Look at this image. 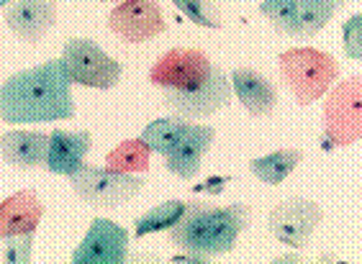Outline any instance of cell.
I'll use <instances>...</instances> for the list:
<instances>
[{
	"mask_svg": "<svg viewBox=\"0 0 362 264\" xmlns=\"http://www.w3.org/2000/svg\"><path fill=\"white\" fill-rule=\"evenodd\" d=\"M44 218V203L34 190H18L0 205V236L31 234Z\"/></svg>",
	"mask_w": 362,
	"mask_h": 264,
	"instance_id": "cell-17",
	"label": "cell"
},
{
	"mask_svg": "<svg viewBox=\"0 0 362 264\" xmlns=\"http://www.w3.org/2000/svg\"><path fill=\"white\" fill-rule=\"evenodd\" d=\"M49 139L52 133L44 131H8L0 136V154L8 167L36 169L47 167Z\"/></svg>",
	"mask_w": 362,
	"mask_h": 264,
	"instance_id": "cell-16",
	"label": "cell"
},
{
	"mask_svg": "<svg viewBox=\"0 0 362 264\" xmlns=\"http://www.w3.org/2000/svg\"><path fill=\"white\" fill-rule=\"evenodd\" d=\"M149 83L162 90L170 116L185 121L209 119L231 103V77L211 62L203 49H170L152 64Z\"/></svg>",
	"mask_w": 362,
	"mask_h": 264,
	"instance_id": "cell-1",
	"label": "cell"
},
{
	"mask_svg": "<svg viewBox=\"0 0 362 264\" xmlns=\"http://www.w3.org/2000/svg\"><path fill=\"white\" fill-rule=\"evenodd\" d=\"M272 262H311L308 257H303V254H280V257H275Z\"/></svg>",
	"mask_w": 362,
	"mask_h": 264,
	"instance_id": "cell-26",
	"label": "cell"
},
{
	"mask_svg": "<svg viewBox=\"0 0 362 264\" xmlns=\"http://www.w3.org/2000/svg\"><path fill=\"white\" fill-rule=\"evenodd\" d=\"M303 160L300 149H278V152L265 154V157H255L250 162L252 174L265 185H280L293 169L298 167Z\"/></svg>",
	"mask_w": 362,
	"mask_h": 264,
	"instance_id": "cell-18",
	"label": "cell"
},
{
	"mask_svg": "<svg viewBox=\"0 0 362 264\" xmlns=\"http://www.w3.org/2000/svg\"><path fill=\"white\" fill-rule=\"evenodd\" d=\"M324 221V210L308 198H286L267 216V229L280 244L303 251L314 236L316 226Z\"/></svg>",
	"mask_w": 362,
	"mask_h": 264,
	"instance_id": "cell-9",
	"label": "cell"
},
{
	"mask_svg": "<svg viewBox=\"0 0 362 264\" xmlns=\"http://www.w3.org/2000/svg\"><path fill=\"white\" fill-rule=\"evenodd\" d=\"M108 28L126 44H144L165 34L168 21L157 0H121L108 16Z\"/></svg>",
	"mask_w": 362,
	"mask_h": 264,
	"instance_id": "cell-10",
	"label": "cell"
},
{
	"mask_svg": "<svg viewBox=\"0 0 362 264\" xmlns=\"http://www.w3.org/2000/svg\"><path fill=\"white\" fill-rule=\"evenodd\" d=\"M62 62L72 83L95 90H113L124 75V64L105 54L93 39H70L62 49Z\"/></svg>",
	"mask_w": 362,
	"mask_h": 264,
	"instance_id": "cell-8",
	"label": "cell"
},
{
	"mask_svg": "<svg viewBox=\"0 0 362 264\" xmlns=\"http://www.w3.org/2000/svg\"><path fill=\"white\" fill-rule=\"evenodd\" d=\"M231 88L234 95L239 97V103L247 108L250 116L255 119H265L275 111L278 105V88L270 77L262 72L252 70V67H237L231 72Z\"/></svg>",
	"mask_w": 362,
	"mask_h": 264,
	"instance_id": "cell-14",
	"label": "cell"
},
{
	"mask_svg": "<svg viewBox=\"0 0 362 264\" xmlns=\"http://www.w3.org/2000/svg\"><path fill=\"white\" fill-rule=\"evenodd\" d=\"M347 0H265L259 13L270 26L291 39H311L327 26Z\"/></svg>",
	"mask_w": 362,
	"mask_h": 264,
	"instance_id": "cell-7",
	"label": "cell"
},
{
	"mask_svg": "<svg viewBox=\"0 0 362 264\" xmlns=\"http://www.w3.org/2000/svg\"><path fill=\"white\" fill-rule=\"evenodd\" d=\"M59 6L57 0H16L3 8V21L8 31L26 44H39L49 28L57 26Z\"/></svg>",
	"mask_w": 362,
	"mask_h": 264,
	"instance_id": "cell-12",
	"label": "cell"
},
{
	"mask_svg": "<svg viewBox=\"0 0 362 264\" xmlns=\"http://www.w3.org/2000/svg\"><path fill=\"white\" fill-rule=\"evenodd\" d=\"M362 139V75L337 83L324 103L321 149L337 152Z\"/></svg>",
	"mask_w": 362,
	"mask_h": 264,
	"instance_id": "cell-5",
	"label": "cell"
},
{
	"mask_svg": "<svg viewBox=\"0 0 362 264\" xmlns=\"http://www.w3.org/2000/svg\"><path fill=\"white\" fill-rule=\"evenodd\" d=\"M229 182H231L229 174H214V177H206L203 182L193 185V193L195 195H221Z\"/></svg>",
	"mask_w": 362,
	"mask_h": 264,
	"instance_id": "cell-25",
	"label": "cell"
},
{
	"mask_svg": "<svg viewBox=\"0 0 362 264\" xmlns=\"http://www.w3.org/2000/svg\"><path fill=\"white\" fill-rule=\"evenodd\" d=\"M90 149V131H62V128H54L52 139H49L47 172L70 177L85 164V157H88Z\"/></svg>",
	"mask_w": 362,
	"mask_h": 264,
	"instance_id": "cell-15",
	"label": "cell"
},
{
	"mask_svg": "<svg viewBox=\"0 0 362 264\" xmlns=\"http://www.w3.org/2000/svg\"><path fill=\"white\" fill-rule=\"evenodd\" d=\"M103 3H121V0H103Z\"/></svg>",
	"mask_w": 362,
	"mask_h": 264,
	"instance_id": "cell-28",
	"label": "cell"
},
{
	"mask_svg": "<svg viewBox=\"0 0 362 264\" xmlns=\"http://www.w3.org/2000/svg\"><path fill=\"white\" fill-rule=\"evenodd\" d=\"M11 3H16V0H0V6H3V8L11 6Z\"/></svg>",
	"mask_w": 362,
	"mask_h": 264,
	"instance_id": "cell-27",
	"label": "cell"
},
{
	"mask_svg": "<svg viewBox=\"0 0 362 264\" xmlns=\"http://www.w3.org/2000/svg\"><path fill=\"white\" fill-rule=\"evenodd\" d=\"M34 234H13V236H3V262L8 264H28L31 262V251H34Z\"/></svg>",
	"mask_w": 362,
	"mask_h": 264,
	"instance_id": "cell-23",
	"label": "cell"
},
{
	"mask_svg": "<svg viewBox=\"0 0 362 264\" xmlns=\"http://www.w3.org/2000/svg\"><path fill=\"white\" fill-rule=\"evenodd\" d=\"M341 39H344V56L347 59H362V13L349 16L344 21Z\"/></svg>",
	"mask_w": 362,
	"mask_h": 264,
	"instance_id": "cell-24",
	"label": "cell"
},
{
	"mask_svg": "<svg viewBox=\"0 0 362 264\" xmlns=\"http://www.w3.org/2000/svg\"><path fill=\"white\" fill-rule=\"evenodd\" d=\"M252 221V210L244 203L231 205H209L203 200H190L188 210L177 226L168 231L170 244L190 251L203 262H211L218 254H229L237 246V239Z\"/></svg>",
	"mask_w": 362,
	"mask_h": 264,
	"instance_id": "cell-3",
	"label": "cell"
},
{
	"mask_svg": "<svg viewBox=\"0 0 362 264\" xmlns=\"http://www.w3.org/2000/svg\"><path fill=\"white\" fill-rule=\"evenodd\" d=\"M129 259V231L111 218H93L72 264H124Z\"/></svg>",
	"mask_w": 362,
	"mask_h": 264,
	"instance_id": "cell-11",
	"label": "cell"
},
{
	"mask_svg": "<svg viewBox=\"0 0 362 264\" xmlns=\"http://www.w3.org/2000/svg\"><path fill=\"white\" fill-rule=\"evenodd\" d=\"M188 131H190L188 121L180 119V116H168V119H157L152 124H146V128L141 131V139L149 144L152 152L168 157Z\"/></svg>",
	"mask_w": 362,
	"mask_h": 264,
	"instance_id": "cell-20",
	"label": "cell"
},
{
	"mask_svg": "<svg viewBox=\"0 0 362 264\" xmlns=\"http://www.w3.org/2000/svg\"><path fill=\"white\" fill-rule=\"evenodd\" d=\"M149 157H152V149L141 136L139 139H124L113 152H108L105 167L126 174H144L149 169Z\"/></svg>",
	"mask_w": 362,
	"mask_h": 264,
	"instance_id": "cell-21",
	"label": "cell"
},
{
	"mask_svg": "<svg viewBox=\"0 0 362 264\" xmlns=\"http://www.w3.org/2000/svg\"><path fill=\"white\" fill-rule=\"evenodd\" d=\"M72 193L80 203L93 208H119L134 200L146 185L144 174H126L111 167H93L83 164L70 174Z\"/></svg>",
	"mask_w": 362,
	"mask_h": 264,
	"instance_id": "cell-6",
	"label": "cell"
},
{
	"mask_svg": "<svg viewBox=\"0 0 362 264\" xmlns=\"http://www.w3.org/2000/svg\"><path fill=\"white\" fill-rule=\"evenodd\" d=\"M216 141V128L203 124H190V131L182 136V141L165 157V167L180 177V180H193L201 172L203 157L209 154L211 144Z\"/></svg>",
	"mask_w": 362,
	"mask_h": 264,
	"instance_id": "cell-13",
	"label": "cell"
},
{
	"mask_svg": "<svg viewBox=\"0 0 362 264\" xmlns=\"http://www.w3.org/2000/svg\"><path fill=\"white\" fill-rule=\"evenodd\" d=\"M173 6L180 11L190 23L203 28H221V13L214 0H173Z\"/></svg>",
	"mask_w": 362,
	"mask_h": 264,
	"instance_id": "cell-22",
	"label": "cell"
},
{
	"mask_svg": "<svg viewBox=\"0 0 362 264\" xmlns=\"http://www.w3.org/2000/svg\"><path fill=\"white\" fill-rule=\"evenodd\" d=\"M3 124H52L75 119L72 77L59 59L11 75L0 88Z\"/></svg>",
	"mask_w": 362,
	"mask_h": 264,
	"instance_id": "cell-2",
	"label": "cell"
},
{
	"mask_svg": "<svg viewBox=\"0 0 362 264\" xmlns=\"http://www.w3.org/2000/svg\"><path fill=\"white\" fill-rule=\"evenodd\" d=\"M188 210V200H180V198H173V200H165L160 205H154L134 221V234L136 239L149 236V234H157V231H170L173 226L182 221Z\"/></svg>",
	"mask_w": 362,
	"mask_h": 264,
	"instance_id": "cell-19",
	"label": "cell"
},
{
	"mask_svg": "<svg viewBox=\"0 0 362 264\" xmlns=\"http://www.w3.org/2000/svg\"><path fill=\"white\" fill-rule=\"evenodd\" d=\"M280 80L298 100V105L316 103L339 83V62L329 52L314 47H293L278 56Z\"/></svg>",
	"mask_w": 362,
	"mask_h": 264,
	"instance_id": "cell-4",
	"label": "cell"
}]
</instances>
